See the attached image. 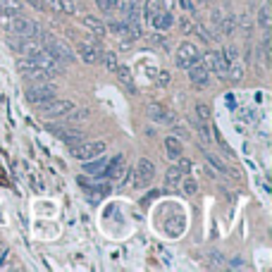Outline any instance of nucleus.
I'll return each instance as SVG.
<instances>
[{"label": "nucleus", "mask_w": 272, "mask_h": 272, "mask_svg": "<svg viewBox=\"0 0 272 272\" xmlns=\"http://www.w3.org/2000/svg\"><path fill=\"white\" fill-rule=\"evenodd\" d=\"M38 108H41V115L46 119H65L77 105L72 103V100H53V98H50V100L41 103Z\"/></svg>", "instance_id": "1"}, {"label": "nucleus", "mask_w": 272, "mask_h": 272, "mask_svg": "<svg viewBox=\"0 0 272 272\" xmlns=\"http://www.w3.org/2000/svg\"><path fill=\"white\" fill-rule=\"evenodd\" d=\"M70 151L77 160H89V158H96V155H103L108 151L105 141H79V143H70Z\"/></svg>", "instance_id": "2"}, {"label": "nucleus", "mask_w": 272, "mask_h": 272, "mask_svg": "<svg viewBox=\"0 0 272 272\" xmlns=\"http://www.w3.org/2000/svg\"><path fill=\"white\" fill-rule=\"evenodd\" d=\"M55 96V84H50V81H36L34 86H29L24 91V98H27L31 105H41L46 100Z\"/></svg>", "instance_id": "3"}, {"label": "nucleus", "mask_w": 272, "mask_h": 272, "mask_svg": "<svg viewBox=\"0 0 272 272\" xmlns=\"http://www.w3.org/2000/svg\"><path fill=\"white\" fill-rule=\"evenodd\" d=\"M198 55H201V48L196 46V43H189L184 41L177 48V55H175V65L179 70H186L191 62H198Z\"/></svg>", "instance_id": "4"}, {"label": "nucleus", "mask_w": 272, "mask_h": 272, "mask_svg": "<svg viewBox=\"0 0 272 272\" xmlns=\"http://www.w3.org/2000/svg\"><path fill=\"white\" fill-rule=\"evenodd\" d=\"M10 34H17L19 38H24V36H38V34H41V27H38L36 22L27 19V17H19V14H14V22H12V29H10Z\"/></svg>", "instance_id": "5"}, {"label": "nucleus", "mask_w": 272, "mask_h": 272, "mask_svg": "<svg viewBox=\"0 0 272 272\" xmlns=\"http://www.w3.org/2000/svg\"><path fill=\"white\" fill-rule=\"evenodd\" d=\"M34 62L38 65V67H41V70H46V72H50V74H53V77H55V74H60V72H65L62 67L65 65L60 62V60H57V57H53L48 53V50L43 48L41 53H38V55H34Z\"/></svg>", "instance_id": "6"}, {"label": "nucleus", "mask_w": 272, "mask_h": 272, "mask_svg": "<svg viewBox=\"0 0 272 272\" xmlns=\"http://www.w3.org/2000/svg\"><path fill=\"white\" fill-rule=\"evenodd\" d=\"M189 72V79H191V84L196 86V89H208L210 84V72H205V67H203L201 62H191L186 67Z\"/></svg>", "instance_id": "7"}, {"label": "nucleus", "mask_w": 272, "mask_h": 272, "mask_svg": "<svg viewBox=\"0 0 272 272\" xmlns=\"http://www.w3.org/2000/svg\"><path fill=\"white\" fill-rule=\"evenodd\" d=\"M146 112L151 117V122H155V124H175V115L168 112V108L160 103H151L146 108Z\"/></svg>", "instance_id": "8"}, {"label": "nucleus", "mask_w": 272, "mask_h": 272, "mask_svg": "<svg viewBox=\"0 0 272 272\" xmlns=\"http://www.w3.org/2000/svg\"><path fill=\"white\" fill-rule=\"evenodd\" d=\"M48 129L55 134V136H60L65 143H79V141H84V139H86L81 129H65V127L60 129V124H50Z\"/></svg>", "instance_id": "9"}, {"label": "nucleus", "mask_w": 272, "mask_h": 272, "mask_svg": "<svg viewBox=\"0 0 272 272\" xmlns=\"http://www.w3.org/2000/svg\"><path fill=\"white\" fill-rule=\"evenodd\" d=\"M100 53H103V50L98 48L96 43H86V41L79 43V55H81L84 62H89V65L100 62Z\"/></svg>", "instance_id": "10"}, {"label": "nucleus", "mask_w": 272, "mask_h": 272, "mask_svg": "<svg viewBox=\"0 0 272 272\" xmlns=\"http://www.w3.org/2000/svg\"><path fill=\"white\" fill-rule=\"evenodd\" d=\"M84 165V172H89V175H105V168H108V158L103 155H96V158H89V160H81Z\"/></svg>", "instance_id": "11"}, {"label": "nucleus", "mask_w": 272, "mask_h": 272, "mask_svg": "<svg viewBox=\"0 0 272 272\" xmlns=\"http://www.w3.org/2000/svg\"><path fill=\"white\" fill-rule=\"evenodd\" d=\"M81 24H84L86 29H89L93 36H98V38H103L105 34H108V29H105V24L98 17H93V14H86V17H81Z\"/></svg>", "instance_id": "12"}, {"label": "nucleus", "mask_w": 272, "mask_h": 272, "mask_svg": "<svg viewBox=\"0 0 272 272\" xmlns=\"http://www.w3.org/2000/svg\"><path fill=\"white\" fill-rule=\"evenodd\" d=\"M124 172H127V168H124V158L122 155H117L115 160H108V168H105V175H110L112 179H119L122 181V177H124Z\"/></svg>", "instance_id": "13"}, {"label": "nucleus", "mask_w": 272, "mask_h": 272, "mask_svg": "<svg viewBox=\"0 0 272 272\" xmlns=\"http://www.w3.org/2000/svg\"><path fill=\"white\" fill-rule=\"evenodd\" d=\"M165 153H168L170 160H179L181 153H184V146H181V141L177 136H168L165 139Z\"/></svg>", "instance_id": "14"}, {"label": "nucleus", "mask_w": 272, "mask_h": 272, "mask_svg": "<svg viewBox=\"0 0 272 272\" xmlns=\"http://www.w3.org/2000/svg\"><path fill=\"white\" fill-rule=\"evenodd\" d=\"M43 5H48L53 12L60 14H77V7L72 5L70 0H43Z\"/></svg>", "instance_id": "15"}, {"label": "nucleus", "mask_w": 272, "mask_h": 272, "mask_svg": "<svg viewBox=\"0 0 272 272\" xmlns=\"http://www.w3.org/2000/svg\"><path fill=\"white\" fill-rule=\"evenodd\" d=\"M115 74H117V79H119V84H124L127 86V91L129 93H134V74H132V70L127 67V65H117V70H115Z\"/></svg>", "instance_id": "16"}, {"label": "nucleus", "mask_w": 272, "mask_h": 272, "mask_svg": "<svg viewBox=\"0 0 272 272\" xmlns=\"http://www.w3.org/2000/svg\"><path fill=\"white\" fill-rule=\"evenodd\" d=\"M136 172H139L141 177H143V179L148 181V184H151V181H153V177H155V165H153V160H148V158H141L139 162H136Z\"/></svg>", "instance_id": "17"}, {"label": "nucleus", "mask_w": 272, "mask_h": 272, "mask_svg": "<svg viewBox=\"0 0 272 272\" xmlns=\"http://www.w3.org/2000/svg\"><path fill=\"white\" fill-rule=\"evenodd\" d=\"M237 29L244 36H251V31H253V12L251 10H244V12L237 17Z\"/></svg>", "instance_id": "18"}, {"label": "nucleus", "mask_w": 272, "mask_h": 272, "mask_svg": "<svg viewBox=\"0 0 272 272\" xmlns=\"http://www.w3.org/2000/svg\"><path fill=\"white\" fill-rule=\"evenodd\" d=\"M217 31H222V36H232L237 31V14H222V22L217 24Z\"/></svg>", "instance_id": "19"}, {"label": "nucleus", "mask_w": 272, "mask_h": 272, "mask_svg": "<svg viewBox=\"0 0 272 272\" xmlns=\"http://www.w3.org/2000/svg\"><path fill=\"white\" fill-rule=\"evenodd\" d=\"M258 24H260L263 31H270V29H272V10H270V5H263L258 10Z\"/></svg>", "instance_id": "20"}, {"label": "nucleus", "mask_w": 272, "mask_h": 272, "mask_svg": "<svg viewBox=\"0 0 272 272\" xmlns=\"http://www.w3.org/2000/svg\"><path fill=\"white\" fill-rule=\"evenodd\" d=\"M227 77H229L234 84H239V81L244 79V62H239V60L229 62V67H227Z\"/></svg>", "instance_id": "21"}, {"label": "nucleus", "mask_w": 272, "mask_h": 272, "mask_svg": "<svg viewBox=\"0 0 272 272\" xmlns=\"http://www.w3.org/2000/svg\"><path fill=\"white\" fill-rule=\"evenodd\" d=\"M100 62H103V67L108 72H115L117 70V55H115V50H103V53H100Z\"/></svg>", "instance_id": "22"}, {"label": "nucleus", "mask_w": 272, "mask_h": 272, "mask_svg": "<svg viewBox=\"0 0 272 272\" xmlns=\"http://www.w3.org/2000/svg\"><path fill=\"white\" fill-rule=\"evenodd\" d=\"M181 177H184V172L179 170V165H172L168 170V175H165V184L168 186H177V184H181Z\"/></svg>", "instance_id": "23"}, {"label": "nucleus", "mask_w": 272, "mask_h": 272, "mask_svg": "<svg viewBox=\"0 0 272 272\" xmlns=\"http://www.w3.org/2000/svg\"><path fill=\"white\" fill-rule=\"evenodd\" d=\"M198 62L205 67V72H215V50H205L198 55Z\"/></svg>", "instance_id": "24"}, {"label": "nucleus", "mask_w": 272, "mask_h": 272, "mask_svg": "<svg viewBox=\"0 0 272 272\" xmlns=\"http://www.w3.org/2000/svg\"><path fill=\"white\" fill-rule=\"evenodd\" d=\"M0 12L19 14L22 12V0H0Z\"/></svg>", "instance_id": "25"}, {"label": "nucleus", "mask_w": 272, "mask_h": 272, "mask_svg": "<svg viewBox=\"0 0 272 272\" xmlns=\"http://www.w3.org/2000/svg\"><path fill=\"white\" fill-rule=\"evenodd\" d=\"M105 29H110L117 38H127V22H110V24H105Z\"/></svg>", "instance_id": "26"}, {"label": "nucleus", "mask_w": 272, "mask_h": 272, "mask_svg": "<svg viewBox=\"0 0 272 272\" xmlns=\"http://www.w3.org/2000/svg\"><path fill=\"white\" fill-rule=\"evenodd\" d=\"M213 117V110H210L208 103H198L196 105V119H201V122H210Z\"/></svg>", "instance_id": "27"}, {"label": "nucleus", "mask_w": 272, "mask_h": 272, "mask_svg": "<svg viewBox=\"0 0 272 272\" xmlns=\"http://www.w3.org/2000/svg\"><path fill=\"white\" fill-rule=\"evenodd\" d=\"M194 127H196V132H198V136H201L203 146H210V134H208V127H205V122H201V119H194Z\"/></svg>", "instance_id": "28"}, {"label": "nucleus", "mask_w": 272, "mask_h": 272, "mask_svg": "<svg viewBox=\"0 0 272 272\" xmlns=\"http://www.w3.org/2000/svg\"><path fill=\"white\" fill-rule=\"evenodd\" d=\"M89 115H91V110H89V108H79V110L74 108V110H72L65 119H67V122H81V119H86Z\"/></svg>", "instance_id": "29"}, {"label": "nucleus", "mask_w": 272, "mask_h": 272, "mask_svg": "<svg viewBox=\"0 0 272 272\" xmlns=\"http://www.w3.org/2000/svg\"><path fill=\"white\" fill-rule=\"evenodd\" d=\"M17 67H19L22 74H29L31 70H36L38 65L34 62V57H24V60H17Z\"/></svg>", "instance_id": "30"}, {"label": "nucleus", "mask_w": 272, "mask_h": 272, "mask_svg": "<svg viewBox=\"0 0 272 272\" xmlns=\"http://www.w3.org/2000/svg\"><path fill=\"white\" fill-rule=\"evenodd\" d=\"M181 184H184L181 189H184V194H186V196H194L196 191H198V181L191 179V177H189V179H184V177H181Z\"/></svg>", "instance_id": "31"}, {"label": "nucleus", "mask_w": 272, "mask_h": 272, "mask_svg": "<svg viewBox=\"0 0 272 272\" xmlns=\"http://www.w3.org/2000/svg\"><path fill=\"white\" fill-rule=\"evenodd\" d=\"M205 158H208V162L217 170V172H224V175H229V170H227V165H224V162L220 160V158H215V155H210V153L205 155Z\"/></svg>", "instance_id": "32"}, {"label": "nucleus", "mask_w": 272, "mask_h": 272, "mask_svg": "<svg viewBox=\"0 0 272 272\" xmlns=\"http://www.w3.org/2000/svg\"><path fill=\"white\" fill-rule=\"evenodd\" d=\"M129 184H132V189H146L148 186V181L143 179L136 170H132V181H129Z\"/></svg>", "instance_id": "33"}, {"label": "nucleus", "mask_w": 272, "mask_h": 272, "mask_svg": "<svg viewBox=\"0 0 272 272\" xmlns=\"http://www.w3.org/2000/svg\"><path fill=\"white\" fill-rule=\"evenodd\" d=\"M220 53H222V57L227 60V62H234V60H239V50L234 48V46H227V48H222Z\"/></svg>", "instance_id": "34"}, {"label": "nucleus", "mask_w": 272, "mask_h": 272, "mask_svg": "<svg viewBox=\"0 0 272 272\" xmlns=\"http://www.w3.org/2000/svg\"><path fill=\"white\" fill-rule=\"evenodd\" d=\"M208 260H210V263H208V265L210 267H215V270H220V267H224V258H222V253H210V256H208Z\"/></svg>", "instance_id": "35"}, {"label": "nucleus", "mask_w": 272, "mask_h": 272, "mask_svg": "<svg viewBox=\"0 0 272 272\" xmlns=\"http://www.w3.org/2000/svg\"><path fill=\"white\" fill-rule=\"evenodd\" d=\"M177 24H179L181 34H194V22L189 19V17H179V19H177Z\"/></svg>", "instance_id": "36"}, {"label": "nucleus", "mask_w": 272, "mask_h": 272, "mask_svg": "<svg viewBox=\"0 0 272 272\" xmlns=\"http://www.w3.org/2000/svg\"><path fill=\"white\" fill-rule=\"evenodd\" d=\"M143 3H146V14L148 17H151V14L153 12H158V10H160V0H143Z\"/></svg>", "instance_id": "37"}, {"label": "nucleus", "mask_w": 272, "mask_h": 272, "mask_svg": "<svg viewBox=\"0 0 272 272\" xmlns=\"http://www.w3.org/2000/svg\"><path fill=\"white\" fill-rule=\"evenodd\" d=\"M220 22H222V10H220V7H213V10H210V24L217 27Z\"/></svg>", "instance_id": "38"}, {"label": "nucleus", "mask_w": 272, "mask_h": 272, "mask_svg": "<svg viewBox=\"0 0 272 272\" xmlns=\"http://www.w3.org/2000/svg\"><path fill=\"white\" fill-rule=\"evenodd\" d=\"M170 84V72H160V77H158V89H165Z\"/></svg>", "instance_id": "39"}, {"label": "nucleus", "mask_w": 272, "mask_h": 272, "mask_svg": "<svg viewBox=\"0 0 272 272\" xmlns=\"http://www.w3.org/2000/svg\"><path fill=\"white\" fill-rule=\"evenodd\" d=\"M96 5H98V10H100V12H110V10H112L110 0H96Z\"/></svg>", "instance_id": "40"}, {"label": "nucleus", "mask_w": 272, "mask_h": 272, "mask_svg": "<svg viewBox=\"0 0 272 272\" xmlns=\"http://www.w3.org/2000/svg\"><path fill=\"white\" fill-rule=\"evenodd\" d=\"M191 165H194L191 160H184V158H179V170L184 172V175H186V172H191Z\"/></svg>", "instance_id": "41"}, {"label": "nucleus", "mask_w": 272, "mask_h": 272, "mask_svg": "<svg viewBox=\"0 0 272 272\" xmlns=\"http://www.w3.org/2000/svg\"><path fill=\"white\" fill-rule=\"evenodd\" d=\"M24 3H29V5L34 7V10H38V12H43V10H46V5H43V0H24Z\"/></svg>", "instance_id": "42"}, {"label": "nucleus", "mask_w": 272, "mask_h": 272, "mask_svg": "<svg viewBox=\"0 0 272 272\" xmlns=\"http://www.w3.org/2000/svg\"><path fill=\"white\" fill-rule=\"evenodd\" d=\"M175 3H177V0H160V5H165V10H168V12H172V10H175Z\"/></svg>", "instance_id": "43"}, {"label": "nucleus", "mask_w": 272, "mask_h": 272, "mask_svg": "<svg viewBox=\"0 0 272 272\" xmlns=\"http://www.w3.org/2000/svg\"><path fill=\"white\" fill-rule=\"evenodd\" d=\"M172 136H177V139H186V132L179 129V127H175V129H172Z\"/></svg>", "instance_id": "44"}, {"label": "nucleus", "mask_w": 272, "mask_h": 272, "mask_svg": "<svg viewBox=\"0 0 272 272\" xmlns=\"http://www.w3.org/2000/svg\"><path fill=\"white\" fill-rule=\"evenodd\" d=\"M229 265H232V267H241V258H232V260H229Z\"/></svg>", "instance_id": "45"}, {"label": "nucleus", "mask_w": 272, "mask_h": 272, "mask_svg": "<svg viewBox=\"0 0 272 272\" xmlns=\"http://www.w3.org/2000/svg\"><path fill=\"white\" fill-rule=\"evenodd\" d=\"M132 3H136V5H139V3H143V0H132Z\"/></svg>", "instance_id": "46"}, {"label": "nucleus", "mask_w": 272, "mask_h": 272, "mask_svg": "<svg viewBox=\"0 0 272 272\" xmlns=\"http://www.w3.org/2000/svg\"><path fill=\"white\" fill-rule=\"evenodd\" d=\"M208 3H215V0H205V5H208Z\"/></svg>", "instance_id": "47"}, {"label": "nucleus", "mask_w": 272, "mask_h": 272, "mask_svg": "<svg viewBox=\"0 0 272 272\" xmlns=\"http://www.w3.org/2000/svg\"><path fill=\"white\" fill-rule=\"evenodd\" d=\"M0 253H3V246H0Z\"/></svg>", "instance_id": "48"}]
</instances>
